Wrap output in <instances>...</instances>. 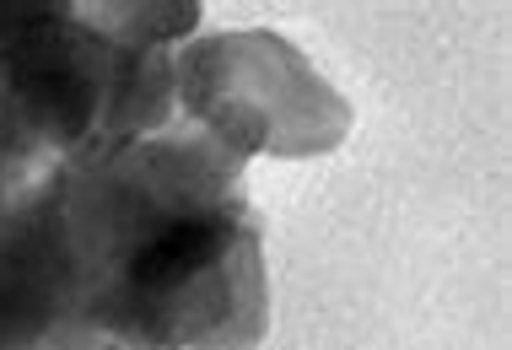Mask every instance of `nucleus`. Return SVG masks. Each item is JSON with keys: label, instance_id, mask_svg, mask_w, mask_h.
<instances>
[{"label": "nucleus", "instance_id": "obj_2", "mask_svg": "<svg viewBox=\"0 0 512 350\" xmlns=\"http://www.w3.org/2000/svg\"><path fill=\"white\" fill-rule=\"evenodd\" d=\"M200 6H0V205L173 119L168 44Z\"/></svg>", "mask_w": 512, "mask_h": 350}, {"label": "nucleus", "instance_id": "obj_1", "mask_svg": "<svg viewBox=\"0 0 512 350\" xmlns=\"http://www.w3.org/2000/svg\"><path fill=\"white\" fill-rule=\"evenodd\" d=\"M76 334L130 350H248L265 248L243 162L195 124L98 146L33 189Z\"/></svg>", "mask_w": 512, "mask_h": 350}, {"label": "nucleus", "instance_id": "obj_3", "mask_svg": "<svg viewBox=\"0 0 512 350\" xmlns=\"http://www.w3.org/2000/svg\"><path fill=\"white\" fill-rule=\"evenodd\" d=\"M173 114L227 157H313L340 146L351 108L281 33H216L173 54Z\"/></svg>", "mask_w": 512, "mask_h": 350}]
</instances>
